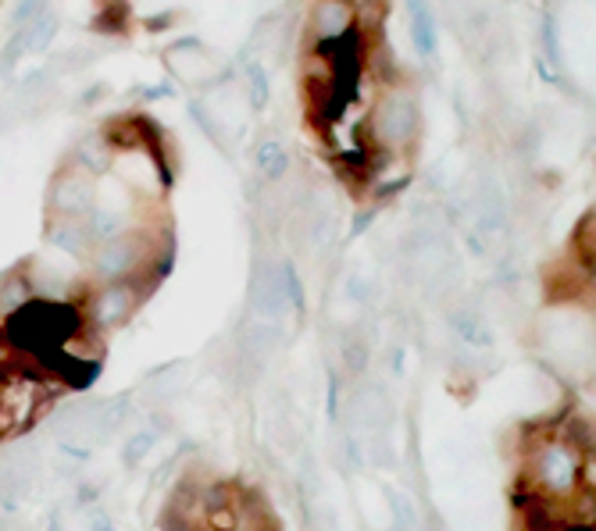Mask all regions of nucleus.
I'll use <instances>...</instances> for the list:
<instances>
[{"mask_svg": "<svg viewBox=\"0 0 596 531\" xmlns=\"http://www.w3.org/2000/svg\"><path fill=\"white\" fill-rule=\"evenodd\" d=\"M61 392L65 389H61L54 378H43L40 371L29 368L25 360L14 357L8 368L0 371V443L25 435L51 411Z\"/></svg>", "mask_w": 596, "mask_h": 531, "instance_id": "1", "label": "nucleus"}, {"mask_svg": "<svg viewBox=\"0 0 596 531\" xmlns=\"http://www.w3.org/2000/svg\"><path fill=\"white\" fill-rule=\"evenodd\" d=\"M168 229H150V225H136V229L111 236L97 242L89 250V268H94L97 282H121V279H136L143 275L150 257L158 253L161 242H168Z\"/></svg>", "mask_w": 596, "mask_h": 531, "instance_id": "2", "label": "nucleus"}, {"mask_svg": "<svg viewBox=\"0 0 596 531\" xmlns=\"http://www.w3.org/2000/svg\"><path fill=\"white\" fill-rule=\"evenodd\" d=\"M418 129H422V118H418V104L407 89L393 86L386 89L375 108L369 115V136H372V147L375 150H386V154H401L411 143L418 140Z\"/></svg>", "mask_w": 596, "mask_h": 531, "instance_id": "3", "label": "nucleus"}, {"mask_svg": "<svg viewBox=\"0 0 596 531\" xmlns=\"http://www.w3.org/2000/svg\"><path fill=\"white\" fill-rule=\"evenodd\" d=\"M150 296V290L140 282V279H121V282H97V290H89L83 296V317H86V328L100 332V336H108V332L121 328L129 322V317L140 311V303Z\"/></svg>", "mask_w": 596, "mask_h": 531, "instance_id": "4", "label": "nucleus"}, {"mask_svg": "<svg viewBox=\"0 0 596 531\" xmlns=\"http://www.w3.org/2000/svg\"><path fill=\"white\" fill-rule=\"evenodd\" d=\"M97 207V178L75 169L68 161L51 182V193H47V215L54 218H89Z\"/></svg>", "mask_w": 596, "mask_h": 531, "instance_id": "5", "label": "nucleus"}, {"mask_svg": "<svg viewBox=\"0 0 596 531\" xmlns=\"http://www.w3.org/2000/svg\"><path fill=\"white\" fill-rule=\"evenodd\" d=\"M308 25H311L315 43H329V40L347 36L350 29H358L361 11L354 0H315Z\"/></svg>", "mask_w": 596, "mask_h": 531, "instance_id": "6", "label": "nucleus"}, {"mask_svg": "<svg viewBox=\"0 0 596 531\" xmlns=\"http://www.w3.org/2000/svg\"><path fill=\"white\" fill-rule=\"evenodd\" d=\"M593 275H586L572 257H561L543 271V293L550 303H578L589 293Z\"/></svg>", "mask_w": 596, "mask_h": 531, "instance_id": "7", "label": "nucleus"}, {"mask_svg": "<svg viewBox=\"0 0 596 531\" xmlns=\"http://www.w3.org/2000/svg\"><path fill=\"white\" fill-rule=\"evenodd\" d=\"M68 161L75 164V169H83V172H89L94 178H100V175H108V172L115 169L118 147L111 143L108 132H89V136H83L79 143H75Z\"/></svg>", "mask_w": 596, "mask_h": 531, "instance_id": "8", "label": "nucleus"}, {"mask_svg": "<svg viewBox=\"0 0 596 531\" xmlns=\"http://www.w3.org/2000/svg\"><path fill=\"white\" fill-rule=\"evenodd\" d=\"M47 242L68 257H86L89 250H94V236H89V225L83 218L47 215Z\"/></svg>", "mask_w": 596, "mask_h": 531, "instance_id": "9", "label": "nucleus"}, {"mask_svg": "<svg viewBox=\"0 0 596 531\" xmlns=\"http://www.w3.org/2000/svg\"><path fill=\"white\" fill-rule=\"evenodd\" d=\"M29 300H36L29 271H25V268L4 271V275H0V325H4L14 311H22Z\"/></svg>", "mask_w": 596, "mask_h": 531, "instance_id": "10", "label": "nucleus"}, {"mask_svg": "<svg viewBox=\"0 0 596 531\" xmlns=\"http://www.w3.org/2000/svg\"><path fill=\"white\" fill-rule=\"evenodd\" d=\"M568 257L586 271V275L596 279V207L578 218L575 232L568 239Z\"/></svg>", "mask_w": 596, "mask_h": 531, "instance_id": "11", "label": "nucleus"}, {"mask_svg": "<svg viewBox=\"0 0 596 531\" xmlns=\"http://www.w3.org/2000/svg\"><path fill=\"white\" fill-rule=\"evenodd\" d=\"M254 169L265 182H283L289 172V154L279 140H262L254 150Z\"/></svg>", "mask_w": 596, "mask_h": 531, "instance_id": "12", "label": "nucleus"}, {"mask_svg": "<svg viewBox=\"0 0 596 531\" xmlns=\"http://www.w3.org/2000/svg\"><path fill=\"white\" fill-rule=\"evenodd\" d=\"M19 33L25 40V51H43L57 33V14L51 8H43L33 22H29L25 29H19Z\"/></svg>", "mask_w": 596, "mask_h": 531, "instance_id": "13", "label": "nucleus"}, {"mask_svg": "<svg viewBox=\"0 0 596 531\" xmlns=\"http://www.w3.org/2000/svg\"><path fill=\"white\" fill-rule=\"evenodd\" d=\"M411 36H415L418 51L429 54L436 47V29H433V14L425 8H415V19H411Z\"/></svg>", "mask_w": 596, "mask_h": 531, "instance_id": "14", "label": "nucleus"}, {"mask_svg": "<svg viewBox=\"0 0 596 531\" xmlns=\"http://www.w3.org/2000/svg\"><path fill=\"white\" fill-rule=\"evenodd\" d=\"M364 364H369V350H364V343H358V339L343 343V371L350 378H358L364 371Z\"/></svg>", "mask_w": 596, "mask_h": 531, "instance_id": "15", "label": "nucleus"}, {"mask_svg": "<svg viewBox=\"0 0 596 531\" xmlns=\"http://www.w3.org/2000/svg\"><path fill=\"white\" fill-rule=\"evenodd\" d=\"M247 89H251V104L254 108H265L268 104V75L262 72V65L247 68Z\"/></svg>", "mask_w": 596, "mask_h": 531, "instance_id": "16", "label": "nucleus"}, {"mask_svg": "<svg viewBox=\"0 0 596 531\" xmlns=\"http://www.w3.org/2000/svg\"><path fill=\"white\" fill-rule=\"evenodd\" d=\"M155 438H158V432H136V435H132V443L126 446V460L136 464L140 457H147L150 446H155Z\"/></svg>", "mask_w": 596, "mask_h": 531, "instance_id": "17", "label": "nucleus"}, {"mask_svg": "<svg viewBox=\"0 0 596 531\" xmlns=\"http://www.w3.org/2000/svg\"><path fill=\"white\" fill-rule=\"evenodd\" d=\"M43 8H47V0H19V4H14V29H25Z\"/></svg>", "mask_w": 596, "mask_h": 531, "instance_id": "18", "label": "nucleus"}, {"mask_svg": "<svg viewBox=\"0 0 596 531\" xmlns=\"http://www.w3.org/2000/svg\"><path fill=\"white\" fill-rule=\"evenodd\" d=\"M89 528H94V531H115L104 510H89Z\"/></svg>", "mask_w": 596, "mask_h": 531, "instance_id": "19", "label": "nucleus"}, {"mask_svg": "<svg viewBox=\"0 0 596 531\" xmlns=\"http://www.w3.org/2000/svg\"><path fill=\"white\" fill-rule=\"evenodd\" d=\"M161 531H211L207 524H179V521H164Z\"/></svg>", "mask_w": 596, "mask_h": 531, "instance_id": "20", "label": "nucleus"}]
</instances>
